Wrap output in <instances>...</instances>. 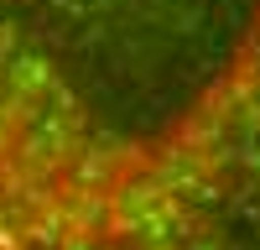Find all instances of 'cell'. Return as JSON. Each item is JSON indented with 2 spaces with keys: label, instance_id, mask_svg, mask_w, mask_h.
<instances>
[{
  "label": "cell",
  "instance_id": "obj_1",
  "mask_svg": "<svg viewBox=\"0 0 260 250\" xmlns=\"http://www.w3.org/2000/svg\"><path fill=\"white\" fill-rule=\"evenodd\" d=\"M0 250H260V0H0Z\"/></svg>",
  "mask_w": 260,
  "mask_h": 250
}]
</instances>
